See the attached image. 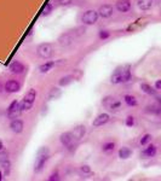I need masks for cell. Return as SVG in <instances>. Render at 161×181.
<instances>
[{
	"instance_id": "6da1fadb",
	"label": "cell",
	"mask_w": 161,
	"mask_h": 181,
	"mask_svg": "<svg viewBox=\"0 0 161 181\" xmlns=\"http://www.w3.org/2000/svg\"><path fill=\"white\" fill-rule=\"evenodd\" d=\"M50 158V150L46 146L40 147L38 153H36V158H35V163H34V172L35 173H40L42 172L46 162Z\"/></svg>"
},
{
	"instance_id": "7a4b0ae2",
	"label": "cell",
	"mask_w": 161,
	"mask_h": 181,
	"mask_svg": "<svg viewBox=\"0 0 161 181\" xmlns=\"http://www.w3.org/2000/svg\"><path fill=\"white\" fill-rule=\"evenodd\" d=\"M131 80V71H130L129 66H121V68H118L112 77H110V81L112 83H121V82H129Z\"/></svg>"
},
{
	"instance_id": "3957f363",
	"label": "cell",
	"mask_w": 161,
	"mask_h": 181,
	"mask_svg": "<svg viewBox=\"0 0 161 181\" xmlns=\"http://www.w3.org/2000/svg\"><path fill=\"white\" fill-rule=\"evenodd\" d=\"M35 98H36V90H34V88H31V90L26 93L24 98L20 101L23 111H28V110L32 109L33 104L35 101Z\"/></svg>"
},
{
	"instance_id": "277c9868",
	"label": "cell",
	"mask_w": 161,
	"mask_h": 181,
	"mask_svg": "<svg viewBox=\"0 0 161 181\" xmlns=\"http://www.w3.org/2000/svg\"><path fill=\"white\" fill-rule=\"evenodd\" d=\"M38 55L41 57V58H44V59H49V58H51L52 57V55H53V47H52V45L50 44V42H44V44H40L39 46H38Z\"/></svg>"
},
{
	"instance_id": "5b68a950",
	"label": "cell",
	"mask_w": 161,
	"mask_h": 181,
	"mask_svg": "<svg viewBox=\"0 0 161 181\" xmlns=\"http://www.w3.org/2000/svg\"><path fill=\"white\" fill-rule=\"evenodd\" d=\"M22 111H23V110H22L21 103H20V101H17V100H13V101L10 104L9 109H7V117H9L10 120L18 119V116L21 115V112H22Z\"/></svg>"
},
{
	"instance_id": "8992f818",
	"label": "cell",
	"mask_w": 161,
	"mask_h": 181,
	"mask_svg": "<svg viewBox=\"0 0 161 181\" xmlns=\"http://www.w3.org/2000/svg\"><path fill=\"white\" fill-rule=\"evenodd\" d=\"M99 15H98V11H95V10H89L86 12L82 13L81 16V22L86 26H92L95 24L98 20Z\"/></svg>"
},
{
	"instance_id": "52a82bcc",
	"label": "cell",
	"mask_w": 161,
	"mask_h": 181,
	"mask_svg": "<svg viewBox=\"0 0 161 181\" xmlns=\"http://www.w3.org/2000/svg\"><path fill=\"white\" fill-rule=\"evenodd\" d=\"M74 39H75V35L73 34V31L70 30V31H68V33H64V34H62L61 36H60V45L62 46V47H69L71 44H73V41H74Z\"/></svg>"
},
{
	"instance_id": "ba28073f",
	"label": "cell",
	"mask_w": 161,
	"mask_h": 181,
	"mask_svg": "<svg viewBox=\"0 0 161 181\" xmlns=\"http://www.w3.org/2000/svg\"><path fill=\"white\" fill-rule=\"evenodd\" d=\"M114 12V9L112 5L109 4H105V5H102L98 10V15L102 17V18H109Z\"/></svg>"
},
{
	"instance_id": "9c48e42d",
	"label": "cell",
	"mask_w": 161,
	"mask_h": 181,
	"mask_svg": "<svg viewBox=\"0 0 161 181\" xmlns=\"http://www.w3.org/2000/svg\"><path fill=\"white\" fill-rule=\"evenodd\" d=\"M10 128H11V130H12L13 133H16V134H21V133L23 132L24 123H23V121L20 120V119H15V120L11 121V123H10Z\"/></svg>"
},
{
	"instance_id": "30bf717a",
	"label": "cell",
	"mask_w": 161,
	"mask_h": 181,
	"mask_svg": "<svg viewBox=\"0 0 161 181\" xmlns=\"http://www.w3.org/2000/svg\"><path fill=\"white\" fill-rule=\"evenodd\" d=\"M86 133V128L82 126V124H79V126H75L71 130V134H73V138L74 140H80L81 138H84Z\"/></svg>"
},
{
	"instance_id": "8fae6325",
	"label": "cell",
	"mask_w": 161,
	"mask_h": 181,
	"mask_svg": "<svg viewBox=\"0 0 161 181\" xmlns=\"http://www.w3.org/2000/svg\"><path fill=\"white\" fill-rule=\"evenodd\" d=\"M110 120V116L108 115V114H101V115H98L96 119L93 120L92 122V126L93 127H101V126H104V124H107L108 122Z\"/></svg>"
},
{
	"instance_id": "7c38bea8",
	"label": "cell",
	"mask_w": 161,
	"mask_h": 181,
	"mask_svg": "<svg viewBox=\"0 0 161 181\" xmlns=\"http://www.w3.org/2000/svg\"><path fill=\"white\" fill-rule=\"evenodd\" d=\"M20 88H21V86L16 80H9L5 83V90L7 93H17Z\"/></svg>"
},
{
	"instance_id": "4fadbf2b",
	"label": "cell",
	"mask_w": 161,
	"mask_h": 181,
	"mask_svg": "<svg viewBox=\"0 0 161 181\" xmlns=\"http://www.w3.org/2000/svg\"><path fill=\"white\" fill-rule=\"evenodd\" d=\"M60 140H61V144H62L63 146L69 147V146L73 144V140H74L71 132H64V133H62L61 137H60Z\"/></svg>"
},
{
	"instance_id": "5bb4252c",
	"label": "cell",
	"mask_w": 161,
	"mask_h": 181,
	"mask_svg": "<svg viewBox=\"0 0 161 181\" xmlns=\"http://www.w3.org/2000/svg\"><path fill=\"white\" fill-rule=\"evenodd\" d=\"M115 7L119 12H127L131 9V1L130 0H118Z\"/></svg>"
},
{
	"instance_id": "9a60e30c",
	"label": "cell",
	"mask_w": 161,
	"mask_h": 181,
	"mask_svg": "<svg viewBox=\"0 0 161 181\" xmlns=\"http://www.w3.org/2000/svg\"><path fill=\"white\" fill-rule=\"evenodd\" d=\"M10 71L12 74H22L24 71V65L21 62H13L10 64Z\"/></svg>"
},
{
	"instance_id": "2e32d148",
	"label": "cell",
	"mask_w": 161,
	"mask_h": 181,
	"mask_svg": "<svg viewBox=\"0 0 161 181\" xmlns=\"http://www.w3.org/2000/svg\"><path fill=\"white\" fill-rule=\"evenodd\" d=\"M137 5L142 11H147L153 6V0H138Z\"/></svg>"
},
{
	"instance_id": "e0dca14e",
	"label": "cell",
	"mask_w": 161,
	"mask_h": 181,
	"mask_svg": "<svg viewBox=\"0 0 161 181\" xmlns=\"http://www.w3.org/2000/svg\"><path fill=\"white\" fill-rule=\"evenodd\" d=\"M118 154H119V157L121 159H127V158H130L132 156V150L129 149V147H126V146H124V147H120Z\"/></svg>"
},
{
	"instance_id": "ac0fdd59",
	"label": "cell",
	"mask_w": 161,
	"mask_h": 181,
	"mask_svg": "<svg viewBox=\"0 0 161 181\" xmlns=\"http://www.w3.org/2000/svg\"><path fill=\"white\" fill-rule=\"evenodd\" d=\"M53 66H55V62L49 60V62H46V63H44V64H41V65L39 66V71H40V73H42V74H45V73L50 71Z\"/></svg>"
},
{
	"instance_id": "d6986e66",
	"label": "cell",
	"mask_w": 161,
	"mask_h": 181,
	"mask_svg": "<svg viewBox=\"0 0 161 181\" xmlns=\"http://www.w3.org/2000/svg\"><path fill=\"white\" fill-rule=\"evenodd\" d=\"M61 95H62V90H60L58 87H53V88H51V90L49 92L47 98L50 100H53V99H58Z\"/></svg>"
},
{
	"instance_id": "ffe728a7",
	"label": "cell",
	"mask_w": 161,
	"mask_h": 181,
	"mask_svg": "<svg viewBox=\"0 0 161 181\" xmlns=\"http://www.w3.org/2000/svg\"><path fill=\"white\" fill-rule=\"evenodd\" d=\"M156 153V147L154 145H149L145 150L142 152V156L145 157V158H149V157H154Z\"/></svg>"
},
{
	"instance_id": "44dd1931",
	"label": "cell",
	"mask_w": 161,
	"mask_h": 181,
	"mask_svg": "<svg viewBox=\"0 0 161 181\" xmlns=\"http://www.w3.org/2000/svg\"><path fill=\"white\" fill-rule=\"evenodd\" d=\"M74 76L73 75H67V76H63L60 81H58V85L60 86H62V87H64V86H68V85H70L73 81H74Z\"/></svg>"
},
{
	"instance_id": "7402d4cb",
	"label": "cell",
	"mask_w": 161,
	"mask_h": 181,
	"mask_svg": "<svg viewBox=\"0 0 161 181\" xmlns=\"http://www.w3.org/2000/svg\"><path fill=\"white\" fill-rule=\"evenodd\" d=\"M114 150H115V143H113V141H108L102 145V151L104 153H112Z\"/></svg>"
},
{
	"instance_id": "603a6c76",
	"label": "cell",
	"mask_w": 161,
	"mask_h": 181,
	"mask_svg": "<svg viewBox=\"0 0 161 181\" xmlns=\"http://www.w3.org/2000/svg\"><path fill=\"white\" fill-rule=\"evenodd\" d=\"M116 99L114 98V97H112V95H107V97H104L103 99H102V105L104 106V108H110L112 106V104L115 101Z\"/></svg>"
},
{
	"instance_id": "cb8c5ba5",
	"label": "cell",
	"mask_w": 161,
	"mask_h": 181,
	"mask_svg": "<svg viewBox=\"0 0 161 181\" xmlns=\"http://www.w3.org/2000/svg\"><path fill=\"white\" fill-rule=\"evenodd\" d=\"M141 90H143L144 93L149 94V95H154V94L156 93V90H154L152 86H149L148 83H142V85H141Z\"/></svg>"
},
{
	"instance_id": "d4e9b609",
	"label": "cell",
	"mask_w": 161,
	"mask_h": 181,
	"mask_svg": "<svg viewBox=\"0 0 161 181\" xmlns=\"http://www.w3.org/2000/svg\"><path fill=\"white\" fill-rule=\"evenodd\" d=\"M124 99H125V103L129 105V106H136L138 103H137V99L133 97V95H130V94H126L125 97H124Z\"/></svg>"
},
{
	"instance_id": "484cf974",
	"label": "cell",
	"mask_w": 161,
	"mask_h": 181,
	"mask_svg": "<svg viewBox=\"0 0 161 181\" xmlns=\"http://www.w3.org/2000/svg\"><path fill=\"white\" fill-rule=\"evenodd\" d=\"M147 112H152V114H160L161 108L158 105H150L147 108Z\"/></svg>"
},
{
	"instance_id": "4316f807",
	"label": "cell",
	"mask_w": 161,
	"mask_h": 181,
	"mask_svg": "<svg viewBox=\"0 0 161 181\" xmlns=\"http://www.w3.org/2000/svg\"><path fill=\"white\" fill-rule=\"evenodd\" d=\"M7 161H10V159H9V153H7L6 151L1 150L0 151V165H1L2 163L7 162Z\"/></svg>"
},
{
	"instance_id": "83f0119b",
	"label": "cell",
	"mask_w": 161,
	"mask_h": 181,
	"mask_svg": "<svg viewBox=\"0 0 161 181\" xmlns=\"http://www.w3.org/2000/svg\"><path fill=\"white\" fill-rule=\"evenodd\" d=\"M10 167H11L10 161H7V162H5V163H2V164H1V168L4 169V174H5L6 176L10 174Z\"/></svg>"
},
{
	"instance_id": "f1b7e54d",
	"label": "cell",
	"mask_w": 161,
	"mask_h": 181,
	"mask_svg": "<svg viewBox=\"0 0 161 181\" xmlns=\"http://www.w3.org/2000/svg\"><path fill=\"white\" fill-rule=\"evenodd\" d=\"M150 140H152V135H150V134H144V135L142 137V139H141V145L144 146V145H147Z\"/></svg>"
},
{
	"instance_id": "f546056e",
	"label": "cell",
	"mask_w": 161,
	"mask_h": 181,
	"mask_svg": "<svg viewBox=\"0 0 161 181\" xmlns=\"http://www.w3.org/2000/svg\"><path fill=\"white\" fill-rule=\"evenodd\" d=\"M51 11H52V5H51V4H46V5L44 6V9H42V16L50 15Z\"/></svg>"
},
{
	"instance_id": "4dcf8cb0",
	"label": "cell",
	"mask_w": 161,
	"mask_h": 181,
	"mask_svg": "<svg viewBox=\"0 0 161 181\" xmlns=\"http://www.w3.org/2000/svg\"><path fill=\"white\" fill-rule=\"evenodd\" d=\"M80 173H81V174H84V175L91 174V168H90V165H87V164L81 165V167H80Z\"/></svg>"
},
{
	"instance_id": "1f68e13d",
	"label": "cell",
	"mask_w": 161,
	"mask_h": 181,
	"mask_svg": "<svg viewBox=\"0 0 161 181\" xmlns=\"http://www.w3.org/2000/svg\"><path fill=\"white\" fill-rule=\"evenodd\" d=\"M98 36H99V39H102V40H105V39H108V37L110 36V33H109L108 30H99V33H98Z\"/></svg>"
},
{
	"instance_id": "d6a6232c",
	"label": "cell",
	"mask_w": 161,
	"mask_h": 181,
	"mask_svg": "<svg viewBox=\"0 0 161 181\" xmlns=\"http://www.w3.org/2000/svg\"><path fill=\"white\" fill-rule=\"evenodd\" d=\"M120 108H121V101H120V100H115V101L112 104V106L109 108V110H113V111H114V110H119Z\"/></svg>"
},
{
	"instance_id": "836d02e7",
	"label": "cell",
	"mask_w": 161,
	"mask_h": 181,
	"mask_svg": "<svg viewBox=\"0 0 161 181\" xmlns=\"http://www.w3.org/2000/svg\"><path fill=\"white\" fill-rule=\"evenodd\" d=\"M125 123H126L127 127H132V126L134 124V117H133V116H129V117L126 119V122H125Z\"/></svg>"
},
{
	"instance_id": "e575fe53",
	"label": "cell",
	"mask_w": 161,
	"mask_h": 181,
	"mask_svg": "<svg viewBox=\"0 0 161 181\" xmlns=\"http://www.w3.org/2000/svg\"><path fill=\"white\" fill-rule=\"evenodd\" d=\"M49 180L50 181H56V180H60V174H58V172H55L50 178H49Z\"/></svg>"
},
{
	"instance_id": "d590c367",
	"label": "cell",
	"mask_w": 161,
	"mask_h": 181,
	"mask_svg": "<svg viewBox=\"0 0 161 181\" xmlns=\"http://www.w3.org/2000/svg\"><path fill=\"white\" fill-rule=\"evenodd\" d=\"M60 5H68V4H70L71 2V0H56Z\"/></svg>"
},
{
	"instance_id": "8d00e7d4",
	"label": "cell",
	"mask_w": 161,
	"mask_h": 181,
	"mask_svg": "<svg viewBox=\"0 0 161 181\" xmlns=\"http://www.w3.org/2000/svg\"><path fill=\"white\" fill-rule=\"evenodd\" d=\"M155 88H156V90H161V80H158V81L155 82Z\"/></svg>"
},
{
	"instance_id": "74e56055",
	"label": "cell",
	"mask_w": 161,
	"mask_h": 181,
	"mask_svg": "<svg viewBox=\"0 0 161 181\" xmlns=\"http://www.w3.org/2000/svg\"><path fill=\"white\" fill-rule=\"evenodd\" d=\"M4 150V143H2V140L0 139V151Z\"/></svg>"
},
{
	"instance_id": "f35d334b",
	"label": "cell",
	"mask_w": 161,
	"mask_h": 181,
	"mask_svg": "<svg viewBox=\"0 0 161 181\" xmlns=\"http://www.w3.org/2000/svg\"><path fill=\"white\" fill-rule=\"evenodd\" d=\"M2 180V173H1V170H0V181Z\"/></svg>"
}]
</instances>
